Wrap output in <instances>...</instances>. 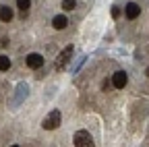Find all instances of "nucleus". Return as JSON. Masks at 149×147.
<instances>
[{"label": "nucleus", "mask_w": 149, "mask_h": 147, "mask_svg": "<svg viewBox=\"0 0 149 147\" xmlns=\"http://www.w3.org/2000/svg\"><path fill=\"white\" fill-rule=\"evenodd\" d=\"M60 120H62V114H60V110H52V112H50V114L44 118L42 126L46 128V131H54V128H58Z\"/></svg>", "instance_id": "obj_1"}, {"label": "nucleus", "mask_w": 149, "mask_h": 147, "mask_svg": "<svg viewBox=\"0 0 149 147\" xmlns=\"http://www.w3.org/2000/svg\"><path fill=\"white\" fill-rule=\"evenodd\" d=\"M72 143H74V147H95V145H93L91 135L87 131H77L74 137H72Z\"/></svg>", "instance_id": "obj_2"}, {"label": "nucleus", "mask_w": 149, "mask_h": 147, "mask_svg": "<svg viewBox=\"0 0 149 147\" xmlns=\"http://www.w3.org/2000/svg\"><path fill=\"white\" fill-rule=\"evenodd\" d=\"M72 52H74V46H66V48L58 54V58H56V70H62V68L68 64V60H70V56H72Z\"/></svg>", "instance_id": "obj_3"}, {"label": "nucleus", "mask_w": 149, "mask_h": 147, "mask_svg": "<svg viewBox=\"0 0 149 147\" xmlns=\"http://www.w3.org/2000/svg\"><path fill=\"white\" fill-rule=\"evenodd\" d=\"M128 83V75L124 70H116L114 75H112V87H116V89H124Z\"/></svg>", "instance_id": "obj_4"}, {"label": "nucleus", "mask_w": 149, "mask_h": 147, "mask_svg": "<svg viewBox=\"0 0 149 147\" xmlns=\"http://www.w3.org/2000/svg\"><path fill=\"white\" fill-rule=\"evenodd\" d=\"M15 91H17V93H15V98H13V102H10V104H13V106H19V104H21V102L27 98V91H29V87H27L25 83H19Z\"/></svg>", "instance_id": "obj_5"}, {"label": "nucleus", "mask_w": 149, "mask_h": 147, "mask_svg": "<svg viewBox=\"0 0 149 147\" xmlns=\"http://www.w3.org/2000/svg\"><path fill=\"white\" fill-rule=\"evenodd\" d=\"M139 15H141V6H139L137 2H128V4L124 6V17H126V19L135 21Z\"/></svg>", "instance_id": "obj_6"}, {"label": "nucleus", "mask_w": 149, "mask_h": 147, "mask_svg": "<svg viewBox=\"0 0 149 147\" xmlns=\"http://www.w3.org/2000/svg\"><path fill=\"white\" fill-rule=\"evenodd\" d=\"M25 62H27L29 68L37 70V68H42V66H44V56H42V54H29V56L25 58Z\"/></svg>", "instance_id": "obj_7"}, {"label": "nucleus", "mask_w": 149, "mask_h": 147, "mask_svg": "<svg viewBox=\"0 0 149 147\" xmlns=\"http://www.w3.org/2000/svg\"><path fill=\"white\" fill-rule=\"evenodd\" d=\"M13 17H15V13H13V8L10 6H0V21H4V23H10L13 21Z\"/></svg>", "instance_id": "obj_8"}, {"label": "nucleus", "mask_w": 149, "mask_h": 147, "mask_svg": "<svg viewBox=\"0 0 149 147\" xmlns=\"http://www.w3.org/2000/svg\"><path fill=\"white\" fill-rule=\"evenodd\" d=\"M17 8H19V13H21V17L25 19V17L29 15V8H31V0H17Z\"/></svg>", "instance_id": "obj_9"}, {"label": "nucleus", "mask_w": 149, "mask_h": 147, "mask_svg": "<svg viewBox=\"0 0 149 147\" xmlns=\"http://www.w3.org/2000/svg\"><path fill=\"white\" fill-rule=\"evenodd\" d=\"M52 25H54V29H64L68 25V19H66L64 15H56L54 19H52Z\"/></svg>", "instance_id": "obj_10"}, {"label": "nucleus", "mask_w": 149, "mask_h": 147, "mask_svg": "<svg viewBox=\"0 0 149 147\" xmlns=\"http://www.w3.org/2000/svg\"><path fill=\"white\" fill-rule=\"evenodd\" d=\"M10 64H13V62H10V58L6 56V54H2V56H0V70H8V68H10Z\"/></svg>", "instance_id": "obj_11"}, {"label": "nucleus", "mask_w": 149, "mask_h": 147, "mask_svg": "<svg viewBox=\"0 0 149 147\" xmlns=\"http://www.w3.org/2000/svg\"><path fill=\"white\" fill-rule=\"evenodd\" d=\"M62 8H64V10H74V8H77V2H74V0H64V2H62Z\"/></svg>", "instance_id": "obj_12"}, {"label": "nucleus", "mask_w": 149, "mask_h": 147, "mask_svg": "<svg viewBox=\"0 0 149 147\" xmlns=\"http://www.w3.org/2000/svg\"><path fill=\"white\" fill-rule=\"evenodd\" d=\"M85 60H87V56H81V58H79V62H77V64H74V68H72V72H77V70H79V68L83 66V62H85Z\"/></svg>", "instance_id": "obj_13"}, {"label": "nucleus", "mask_w": 149, "mask_h": 147, "mask_svg": "<svg viewBox=\"0 0 149 147\" xmlns=\"http://www.w3.org/2000/svg\"><path fill=\"white\" fill-rule=\"evenodd\" d=\"M112 17H114V19H118V17H120V8H118V6L112 8Z\"/></svg>", "instance_id": "obj_14"}, {"label": "nucleus", "mask_w": 149, "mask_h": 147, "mask_svg": "<svg viewBox=\"0 0 149 147\" xmlns=\"http://www.w3.org/2000/svg\"><path fill=\"white\" fill-rule=\"evenodd\" d=\"M0 46H8V38H2V40H0Z\"/></svg>", "instance_id": "obj_15"}, {"label": "nucleus", "mask_w": 149, "mask_h": 147, "mask_svg": "<svg viewBox=\"0 0 149 147\" xmlns=\"http://www.w3.org/2000/svg\"><path fill=\"white\" fill-rule=\"evenodd\" d=\"M145 75H147V77H149V66H147V70H145Z\"/></svg>", "instance_id": "obj_16"}, {"label": "nucleus", "mask_w": 149, "mask_h": 147, "mask_svg": "<svg viewBox=\"0 0 149 147\" xmlns=\"http://www.w3.org/2000/svg\"><path fill=\"white\" fill-rule=\"evenodd\" d=\"M10 147H19V145H10Z\"/></svg>", "instance_id": "obj_17"}]
</instances>
